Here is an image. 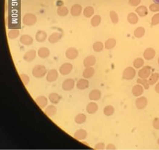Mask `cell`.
<instances>
[{"label":"cell","instance_id":"1","mask_svg":"<svg viewBox=\"0 0 159 150\" xmlns=\"http://www.w3.org/2000/svg\"><path fill=\"white\" fill-rule=\"evenodd\" d=\"M47 72L48 71L45 66L42 64H38L33 67V70H32V75L35 78L40 79L46 76Z\"/></svg>","mask_w":159,"mask_h":150},{"label":"cell","instance_id":"2","mask_svg":"<svg viewBox=\"0 0 159 150\" xmlns=\"http://www.w3.org/2000/svg\"><path fill=\"white\" fill-rule=\"evenodd\" d=\"M22 22L25 26H31L35 24L37 22V17L33 13H26L23 17Z\"/></svg>","mask_w":159,"mask_h":150},{"label":"cell","instance_id":"3","mask_svg":"<svg viewBox=\"0 0 159 150\" xmlns=\"http://www.w3.org/2000/svg\"><path fill=\"white\" fill-rule=\"evenodd\" d=\"M136 75V72L135 68L128 67L126 69H124L123 73V78L126 80H131L135 77Z\"/></svg>","mask_w":159,"mask_h":150},{"label":"cell","instance_id":"4","mask_svg":"<svg viewBox=\"0 0 159 150\" xmlns=\"http://www.w3.org/2000/svg\"><path fill=\"white\" fill-rule=\"evenodd\" d=\"M73 70V65L69 62H66L62 64L59 68V72L62 76H67L70 74Z\"/></svg>","mask_w":159,"mask_h":150},{"label":"cell","instance_id":"5","mask_svg":"<svg viewBox=\"0 0 159 150\" xmlns=\"http://www.w3.org/2000/svg\"><path fill=\"white\" fill-rule=\"evenodd\" d=\"M135 105L136 108L138 109H144L148 105V100L145 96L138 97V98L136 100Z\"/></svg>","mask_w":159,"mask_h":150},{"label":"cell","instance_id":"6","mask_svg":"<svg viewBox=\"0 0 159 150\" xmlns=\"http://www.w3.org/2000/svg\"><path fill=\"white\" fill-rule=\"evenodd\" d=\"M75 82L72 78H67L65 80H64L62 84V88L64 91H71L72 89L75 87Z\"/></svg>","mask_w":159,"mask_h":150},{"label":"cell","instance_id":"7","mask_svg":"<svg viewBox=\"0 0 159 150\" xmlns=\"http://www.w3.org/2000/svg\"><path fill=\"white\" fill-rule=\"evenodd\" d=\"M151 73V68L150 66H145L142 67L138 73V77L141 78L147 79Z\"/></svg>","mask_w":159,"mask_h":150},{"label":"cell","instance_id":"8","mask_svg":"<svg viewBox=\"0 0 159 150\" xmlns=\"http://www.w3.org/2000/svg\"><path fill=\"white\" fill-rule=\"evenodd\" d=\"M59 76L58 71L56 69H51L47 72V74L46 76V81L48 82H53L57 80Z\"/></svg>","mask_w":159,"mask_h":150},{"label":"cell","instance_id":"9","mask_svg":"<svg viewBox=\"0 0 159 150\" xmlns=\"http://www.w3.org/2000/svg\"><path fill=\"white\" fill-rule=\"evenodd\" d=\"M65 55H66V57L68 60H75L76 59L78 56V51L77 48H75L74 47H70L66 51Z\"/></svg>","mask_w":159,"mask_h":150},{"label":"cell","instance_id":"10","mask_svg":"<svg viewBox=\"0 0 159 150\" xmlns=\"http://www.w3.org/2000/svg\"><path fill=\"white\" fill-rule=\"evenodd\" d=\"M35 102L41 109H45L48 105V98L45 96H40L35 98Z\"/></svg>","mask_w":159,"mask_h":150},{"label":"cell","instance_id":"11","mask_svg":"<svg viewBox=\"0 0 159 150\" xmlns=\"http://www.w3.org/2000/svg\"><path fill=\"white\" fill-rule=\"evenodd\" d=\"M37 55V51L34 49H31L26 51L24 55V60L26 62H31L35 59Z\"/></svg>","mask_w":159,"mask_h":150},{"label":"cell","instance_id":"12","mask_svg":"<svg viewBox=\"0 0 159 150\" xmlns=\"http://www.w3.org/2000/svg\"><path fill=\"white\" fill-rule=\"evenodd\" d=\"M87 135H88V133L86 130L83 129H78L76 132H75L74 135H73V137H74V139L82 141V140H85L87 139Z\"/></svg>","mask_w":159,"mask_h":150},{"label":"cell","instance_id":"13","mask_svg":"<svg viewBox=\"0 0 159 150\" xmlns=\"http://www.w3.org/2000/svg\"><path fill=\"white\" fill-rule=\"evenodd\" d=\"M102 97V93L99 89H93L89 92V98L91 101H98Z\"/></svg>","mask_w":159,"mask_h":150},{"label":"cell","instance_id":"14","mask_svg":"<svg viewBox=\"0 0 159 150\" xmlns=\"http://www.w3.org/2000/svg\"><path fill=\"white\" fill-rule=\"evenodd\" d=\"M98 110V105L95 101L90 102L86 106V111L89 114H94Z\"/></svg>","mask_w":159,"mask_h":150},{"label":"cell","instance_id":"15","mask_svg":"<svg viewBox=\"0 0 159 150\" xmlns=\"http://www.w3.org/2000/svg\"><path fill=\"white\" fill-rule=\"evenodd\" d=\"M62 38V34L59 32H55L51 33V35L48 36V38L47 39L48 42L51 44H55L58 43Z\"/></svg>","mask_w":159,"mask_h":150},{"label":"cell","instance_id":"16","mask_svg":"<svg viewBox=\"0 0 159 150\" xmlns=\"http://www.w3.org/2000/svg\"><path fill=\"white\" fill-rule=\"evenodd\" d=\"M156 51L153 48H147L144 51L143 57L146 60H151L155 57Z\"/></svg>","mask_w":159,"mask_h":150},{"label":"cell","instance_id":"17","mask_svg":"<svg viewBox=\"0 0 159 150\" xmlns=\"http://www.w3.org/2000/svg\"><path fill=\"white\" fill-rule=\"evenodd\" d=\"M19 41H20L21 44H22L24 46H31L33 42V38L30 35L24 34L21 36Z\"/></svg>","mask_w":159,"mask_h":150},{"label":"cell","instance_id":"18","mask_svg":"<svg viewBox=\"0 0 159 150\" xmlns=\"http://www.w3.org/2000/svg\"><path fill=\"white\" fill-rule=\"evenodd\" d=\"M143 92H144L143 86L139 84L134 85L131 89V93L133 94V96L135 97L141 96L143 95Z\"/></svg>","mask_w":159,"mask_h":150},{"label":"cell","instance_id":"19","mask_svg":"<svg viewBox=\"0 0 159 150\" xmlns=\"http://www.w3.org/2000/svg\"><path fill=\"white\" fill-rule=\"evenodd\" d=\"M82 6L80 4H74L72 6L71 8V15L73 17H78L80 16L82 13Z\"/></svg>","mask_w":159,"mask_h":150},{"label":"cell","instance_id":"20","mask_svg":"<svg viewBox=\"0 0 159 150\" xmlns=\"http://www.w3.org/2000/svg\"><path fill=\"white\" fill-rule=\"evenodd\" d=\"M89 86V82L86 78H81L77 82L76 86L79 90H84Z\"/></svg>","mask_w":159,"mask_h":150},{"label":"cell","instance_id":"21","mask_svg":"<svg viewBox=\"0 0 159 150\" xmlns=\"http://www.w3.org/2000/svg\"><path fill=\"white\" fill-rule=\"evenodd\" d=\"M96 59L94 55H88L87 57L84 58V61H83V64L85 68L93 67L95 64Z\"/></svg>","mask_w":159,"mask_h":150},{"label":"cell","instance_id":"22","mask_svg":"<svg viewBox=\"0 0 159 150\" xmlns=\"http://www.w3.org/2000/svg\"><path fill=\"white\" fill-rule=\"evenodd\" d=\"M35 40L38 42H45L47 40V33L44 31H38L35 34Z\"/></svg>","mask_w":159,"mask_h":150},{"label":"cell","instance_id":"23","mask_svg":"<svg viewBox=\"0 0 159 150\" xmlns=\"http://www.w3.org/2000/svg\"><path fill=\"white\" fill-rule=\"evenodd\" d=\"M38 55L40 58L45 59L49 57L50 55V50L47 47H41L38 51Z\"/></svg>","mask_w":159,"mask_h":150},{"label":"cell","instance_id":"24","mask_svg":"<svg viewBox=\"0 0 159 150\" xmlns=\"http://www.w3.org/2000/svg\"><path fill=\"white\" fill-rule=\"evenodd\" d=\"M136 14L138 15L141 18H144L146 17L148 14V9L145 6L142 5V6H139L137 7L135 10Z\"/></svg>","mask_w":159,"mask_h":150},{"label":"cell","instance_id":"25","mask_svg":"<svg viewBox=\"0 0 159 150\" xmlns=\"http://www.w3.org/2000/svg\"><path fill=\"white\" fill-rule=\"evenodd\" d=\"M57 108L54 105H50L46 106L45 109V113L48 116H54L57 113Z\"/></svg>","mask_w":159,"mask_h":150},{"label":"cell","instance_id":"26","mask_svg":"<svg viewBox=\"0 0 159 150\" xmlns=\"http://www.w3.org/2000/svg\"><path fill=\"white\" fill-rule=\"evenodd\" d=\"M95 73V69L92 67H87L85 68V69L83 71L82 73V76L84 78L86 79H89L94 76Z\"/></svg>","mask_w":159,"mask_h":150},{"label":"cell","instance_id":"27","mask_svg":"<svg viewBox=\"0 0 159 150\" xmlns=\"http://www.w3.org/2000/svg\"><path fill=\"white\" fill-rule=\"evenodd\" d=\"M48 100L53 105H57V104L60 103L61 97L58 93L53 92V93H51L48 95Z\"/></svg>","mask_w":159,"mask_h":150},{"label":"cell","instance_id":"28","mask_svg":"<svg viewBox=\"0 0 159 150\" xmlns=\"http://www.w3.org/2000/svg\"><path fill=\"white\" fill-rule=\"evenodd\" d=\"M127 21L130 24H136L138 21V15L135 13H129L127 15Z\"/></svg>","mask_w":159,"mask_h":150},{"label":"cell","instance_id":"29","mask_svg":"<svg viewBox=\"0 0 159 150\" xmlns=\"http://www.w3.org/2000/svg\"><path fill=\"white\" fill-rule=\"evenodd\" d=\"M116 46V40L114 38H109L104 43V48L107 50H111Z\"/></svg>","mask_w":159,"mask_h":150},{"label":"cell","instance_id":"30","mask_svg":"<svg viewBox=\"0 0 159 150\" xmlns=\"http://www.w3.org/2000/svg\"><path fill=\"white\" fill-rule=\"evenodd\" d=\"M74 120H75V122L78 125L84 124L87 120V116L83 113H78V114L75 116Z\"/></svg>","mask_w":159,"mask_h":150},{"label":"cell","instance_id":"31","mask_svg":"<svg viewBox=\"0 0 159 150\" xmlns=\"http://www.w3.org/2000/svg\"><path fill=\"white\" fill-rule=\"evenodd\" d=\"M145 34V29L143 26H139L134 31V35L136 38H143Z\"/></svg>","mask_w":159,"mask_h":150},{"label":"cell","instance_id":"32","mask_svg":"<svg viewBox=\"0 0 159 150\" xmlns=\"http://www.w3.org/2000/svg\"><path fill=\"white\" fill-rule=\"evenodd\" d=\"M94 8L92 6H87L83 10V15L84 17L87 18H90L94 15Z\"/></svg>","mask_w":159,"mask_h":150},{"label":"cell","instance_id":"33","mask_svg":"<svg viewBox=\"0 0 159 150\" xmlns=\"http://www.w3.org/2000/svg\"><path fill=\"white\" fill-rule=\"evenodd\" d=\"M159 80V73H154L151 74L150 76L148 77V82L150 85H154L157 83Z\"/></svg>","mask_w":159,"mask_h":150},{"label":"cell","instance_id":"34","mask_svg":"<svg viewBox=\"0 0 159 150\" xmlns=\"http://www.w3.org/2000/svg\"><path fill=\"white\" fill-rule=\"evenodd\" d=\"M57 13L60 17H65L68 14V9L65 6H58L57 9Z\"/></svg>","mask_w":159,"mask_h":150},{"label":"cell","instance_id":"35","mask_svg":"<svg viewBox=\"0 0 159 150\" xmlns=\"http://www.w3.org/2000/svg\"><path fill=\"white\" fill-rule=\"evenodd\" d=\"M101 17L98 15H95L93 16V18L91 19V24L93 27H97L98 26L100 23H101Z\"/></svg>","mask_w":159,"mask_h":150},{"label":"cell","instance_id":"36","mask_svg":"<svg viewBox=\"0 0 159 150\" xmlns=\"http://www.w3.org/2000/svg\"><path fill=\"white\" fill-rule=\"evenodd\" d=\"M19 34H20V32H19V29L13 28L8 31V36L11 40H15V39L18 38L19 37Z\"/></svg>","mask_w":159,"mask_h":150},{"label":"cell","instance_id":"37","mask_svg":"<svg viewBox=\"0 0 159 150\" xmlns=\"http://www.w3.org/2000/svg\"><path fill=\"white\" fill-rule=\"evenodd\" d=\"M115 109L112 105H107L103 109L104 114L106 116H111L114 113Z\"/></svg>","mask_w":159,"mask_h":150},{"label":"cell","instance_id":"38","mask_svg":"<svg viewBox=\"0 0 159 150\" xmlns=\"http://www.w3.org/2000/svg\"><path fill=\"white\" fill-rule=\"evenodd\" d=\"M104 48V44L102 42H100V41H98V42H94V44H93V50L95 52H101Z\"/></svg>","mask_w":159,"mask_h":150},{"label":"cell","instance_id":"39","mask_svg":"<svg viewBox=\"0 0 159 150\" xmlns=\"http://www.w3.org/2000/svg\"><path fill=\"white\" fill-rule=\"evenodd\" d=\"M136 82H137V83L143 86L144 89L147 90V89H150V83H149L147 79H143V78H141V77H139L138 79H137Z\"/></svg>","mask_w":159,"mask_h":150},{"label":"cell","instance_id":"40","mask_svg":"<svg viewBox=\"0 0 159 150\" xmlns=\"http://www.w3.org/2000/svg\"><path fill=\"white\" fill-rule=\"evenodd\" d=\"M144 65V60L141 57H138L134 60L133 66L135 69H141Z\"/></svg>","mask_w":159,"mask_h":150},{"label":"cell","instance_id":"41","mask_svg":"<svg viewBox=\"0 0 159 150\" xmlns=\"http://www.w3.org/2000/svg\"><path fill=\"white\" fill-rule=\"evenodd\" d=\"M109 17H110V19H111V22L114 24H117L118 23L119 18L118 14L116 13V12H115L114 11H110Z\"/></svg>","mask_w":159,"mask_h":150},{"label":"cell","instance_id":"42","mask_svg":"<svg viewBox=\"0 0 159 150\" xmlns=\"http://www.w3.org/2000/svg\"><path fill=\"white\" fill-rule=\"evenodd\" d=\"M159 24V13L154 15L151 18V25L156 26Z\"/></svg>","mask_w":159,"mask_h":150},{"label":"cell","instance_id":"43","mask_svg":"<svg viewBox=\"0 0 159 150\" xmlns=\"http://www.w3.org/2000/svg\"><path fill=\"white\" fill-rule=\"evenodd\" d=\"M20 77L24 85H27V84L29 83V82H30V78H29L28 76H27L26 74H24V73L20 74Z\"/></svg>","mask_w":159,"mask_h":150},{"label":"cell","instance_id":"44","mask_svg":"<svg viewBox=\"0 0 159 150\" xmlns=\"http://www.w3.org/2000/svg\"><path fill=\"white\" fill-rule=\"evenodd\" d=\"M149 9L150 10V11L153 12V13H157V12H159V4L156 3L151 4L149 6Z\"/></svg>","mask_w":159,"mask_h":150},{"label":"cell","instance_id":"45","mask_svg":"<svg viewBox=\"0 0 159 150\" xmlns=\"http://www.w3.org/2000/svg\"><path fill=\"white\" fill-rule=\"evenodd\" d=\"M106 148L104 142H98V143L95 145L94 149L97 150H102Z\"/></svg>","mask_w":159,"mask_h":150},{"label":"cell","instance_id":"46","mask_svg":"<svg viewBox=\"0 0 159 150\" xmlns=\"http://www.w3.org/2000/svg\"><path fill=\"white\" fill-rule=\"evenodd\" d=\"M152 126L154 129L156 130H159V118H155L153 120Z\"/></svg>","mask_w":159,"mask_h":150},{"label":"cell","instance_id":"47","mask_svg":"<svg viewBox=\"0 0 159 150\" xmlns=\"http://www.w3.org/2000/svg\"><path fill=\"white\" fill-rule=\"evenodd\" d=\"M141 0H129V4L134 7L138 6L141 4Z\"/></svg>","mask_w":159,"mask_h":150},{"label":"cell","instance_id":"48","mask_svg":"<svg viewBox=\"0 0 159 150\" xmlns=\"http://www.w3.org/2000/svg\"><path fill=\"white\" fill-rule=\"evenodd\" d=\"M106 149L107 150H114V149H116V147L115 146L114 144L112 143H109L107 145L106 147Z\"/></svg>","mask_w":159,"mask_h":150},{"label":"cell","instance_id":"49","mask_svg":"<svg viewBox=\"0 0 159 150\" xmlns=\"http://www.w3.org/2000/svg\"><path fill=\"white\" fill-rule=\"evenodd\" d=\"M155 91L156 93H159V82H158L157 83H156V86H155Z\"/></svg>","mask_w":159,"mask_h":150},{"label":"cell","instance_id":"50","mask_svg":"<svg viewBox=\"0 0 159 150\" xmlns=\"http://www.w3.org/2000/svg\"><path fill=\"white\" fill-rule=\"evenodd\" d=\"M153 1L154 2V3H156V4H159V0H153Z\"/></svg>","mask_w":159,"mask_h":150},{"label":"cell","instance_id":"51","mask_svg":"<svg viewBox=\"0 0 159 150\" xmlns=\"http://www.w3.org/2000/svg\"><path fill=\"white\" fill-rule=\"evenodd\" d=\"M157 144L159 145V138H158V140H157Z\"/></svg>","mask_w":159,"mask_h":150},{"label":"cell","instance_id":"52","mask_svg":"<svg viewBox=\"0 0 159 150\" xmlns=\"http://www.w3.org/2000/svg\"><path fill=\"white\" fill-rule=\"evenodd\" d=\"M158 64H159V57H158Z\"/></svg>","mask_w":159,"mask_h":150}]
</instances>
